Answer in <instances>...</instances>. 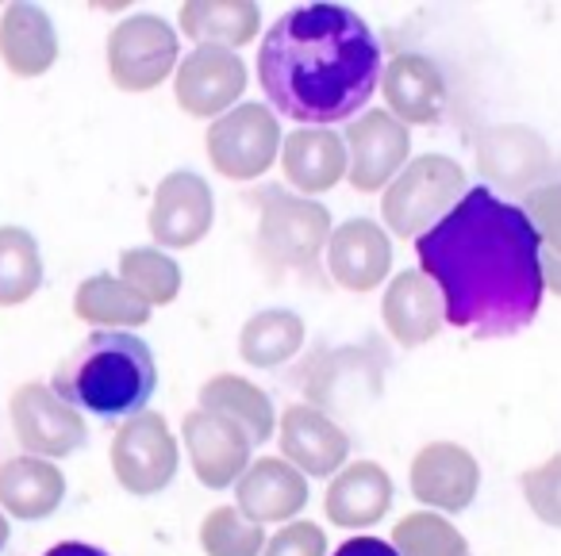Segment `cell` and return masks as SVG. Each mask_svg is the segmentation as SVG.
Segmentation results:
<instances>
[{
    "label": "cell",
    "mask_w": 561,
    "mask_h": 556,
    "mask_svg": "<svg viewBox=\"0 0 561 556\" xmlns=\"http://www.w3.org/2000/svg\"><path fill=\"white\" fill-rule=\"evenodd\" d=\"M415 257L443 292L446 323L473 338L519 334L542 311V242L519 204L489 185L469 188L443 223L420 234Z\"/></svg>",
    "instance_id": "obj_1"
},
{
    "label": "cell",
    "mask_w": 561,
    "mask_h": 556,
    "mask_svg": "<svg viewBox=\"0 0 561 556\" xmlns=\"http://www.w3.org/2000/svg\"><path fill=\"white\" fill-rule=\"evenodd\" d=\"M381 43L346 4H300L265 32L257 81L270 108L300 127L351 124L381 89Z\"/></svg>",
    "instance_id": "obj_2"
},
{
    "label": "cell",
    "mask_w": 561,
    "mask_h": 556,
    "mask_svg": "<svg viewBox=\"0 0 561 556\" xmlns=\"http://www.w3.org/2000/svg\"><path fill=\"white\" fill-rule=\"evenodd\" d=\"M55 387L70 407L96 418H135L158 392V361L131 331H93L55 372Z\"/></svg>",
    "instance_id": "obj_3"
},
{
    "label": "cell",
    "mask_w": 561,
    "mask_h": 556,
    "mask_svg": "<svg viewBox=\"0 0 561 556\" xmlns=\"http://www.w3.org/2000/svg\"><path fill=\"white\" fill-rule=\"evenodd\" d=\"M257 211V254L273 273H297L316 285L323 250L331 242V211L320 200L289 193L285 185L254 188L250 196Z\"/></svg>",
    "instance_id": "obj_4"
},
{
    "label": "cell",
    "mask_w": 561,
    "mask_h": 556,
    "mask_svg": "<svg viewBox=\"0 0 561 556\" xmlns=\"http://www.w3.org/2000/svg\"><path fill=\"white\" fill-rule=\"evenodd\" d=\"M469 193L466 170L446 154H423L404 165L397 181L381 193L385 231L397 239H420L438 227Z\"/></svg>",
    "instance_id": "obj_5"
},
{
    "label": "cell",
    "mask_w": 561,
    "mask_h": 556,
    "mask_svg": "<svg viewBox=\"0 0 561 556\" xmlns=\"http://www.w3.org/2000/svg\"><path fill=\"white\" fill-rule=\"evenodd\" d=\"M108 78L119 93H150L181 66V39L170 20L135 12L108 32Z\"/></svg>",
    "instance_id": "obj_6"
},
{
    "label": "cell",
    "mask_w": 561,
    "mask_h": 556,
    "mask_svg": "<svg viewBox=\"0 0 561 556\" xmlns=\"http://www.w3.org/2000/svg\"><path fill=\"white\" fill-rule=\"evenodd\" d=\"M280 142L277 112L262 101H242L204 131L211 170L227 181H257L270 173V165L280 162Z\"/></svg>",
    "instance_id": "obj_7"
},
{
    "label": "cell",
    "mask_w": 561,
    "mask_h": 556,
    "mask_svg": "<svg viewBox=\"0 0 561 556\" xmlns=\"http://www.w3.org/2000/svg\"><path fill=\"white\" fill-rule=\"evenodd\" d=\"M108 456L112 476L135 499H150V495L165 491L181 464L178 438H173L170 422L158 410H142V415L127 418L116 430V438H112Z\"/></svg>",
    "instance_id": "obj_8"
},
{
    "label": "cell",
    "mask_w": 561,
    "mask_h": 556,
    "mask_svg": "<svg viewBox=\"0 0 561 556\" xmlns=\"http://www.w3.org/2000/svg\"><path fill=\"white\" fill-rule=\"evenodd\" d=\"M12 430L27 456H43V461H62V456L78 453L85 445L89 430L78 407L62 399L50 384H20L9 403Z\"/></svg>",
    "instance_id": "obj_9"
},
{
    "label": "cell",
    "mask_w": 561,
    "mask_h": 556,
    "mask_svg": "<svg viewBox=\"0 0 561 556\" xmlns=\"http://www.w3.org/2000/svg\"><path fill=\"white\" fill-rule=\"evenodd\" d=\"M343 142L351 154L346 181L354 193H385L412 162V131L389 108H366L351 119Z\"/></svg>",
    "instance_id": "obj_10"
},
{
    "label": "cell",
    "mask_w": 561,
    "mask_h": 556,
    "mask_svg": "<svg viewBox=\"0 0 561 556\" xmlns=\"http://www.w3.org/2000/svg\"><path fill=\"white\" fill-rule=\"evenodd\" d=\"M216 223V196L211 185L193 170H173L158 181L150 200V239L158 250H193L208 239Z\"/></svg>",
    "instance_id": "obj_11"
},
{
    "label": "cell",
    "mask_w": 561,
    "mask_h": 556,
    "mask_svg": "<svg viewBox=\"0 0 561 556\" xmlns=\"http://www.w3.org/2000/svg\"><path fill=\"white\" fill-rule=\"evenodd\" d=\"M385 354L377 341L366 346H335L312 354V361L300 369V384L312 407H354L362 399H374L381 392Z\"/></svg>",
    "instance_id": "obj_12"
},
{
    "label": "cell",
    "mask_w": 561,
    "mask_h": 556,
    "mask_svg": "<svg viewBox=\"0 0 561 556\" xmlns=\"http://www.w3.org/2000/svg\"><path fill=\"white\" fill-rule=\"evenodd\" d=\"M242 93H247V62L234 50L193 47V55L181 58L178 73H173L178 108L193 119L216 124L219 116L239 108Z\"/></svg>",
    "instance_id": "obj_13"
},
{
    "label": "cell",
    "mask_w": 561,
    "mask_h": 556,
    "mask_svg": "<svg viewBox=\"0 0 561 556\" xmlns=\"http://www.w3.org/2000/svg\"><path fill=\"white\" fill-rule=\"evenodd\" d=\"M181 438L188 449V464H193L196 479L211 491H224L242 479V472L250 468V449L254 441L247 438L239 422H231L227 415L216 410L193 407L181 422Z\"/></svg>",
    "instance_id": "obj_14"
},
{
    "label": "cell",
    "mask_w": 561,
    "mask_h": 556,
    "mask_svg": "<svg viewBox=\"0 0 561 556\" xmlns=\"http://www.w3.org/2000/svg\"><path fill=\"white\" fill-rule=\"evenodd\" d=\"M408 484L427 510L458 514L481 491V464L458 441H427L408 468Z\"/></svg>",
    "instance_id": "obj_15"
},
{
    "label": "cell",
    "mask_w": 561,
    "mask_h": 556,
    "mask_svg": "<svg viewBox=\"0 0 561 556\" xmlns=\"http://www.w3.org/2000/svg\"><path fill=\"white\" fill-rule=\"evenodd\" d=\"M277 445L280 456L300 468L305 476H335L346 468L351 438L346 430L312 403H293L277 418Z\"/></svg>",
    "instance_id": "obj_16"
},
{
    "label": "cell",
    "mask_w": 561,
    "mask_h": 556,
    "mask_svg": "<svg viewBox=\"0 0 561 556\" xmlns=\"http://www.w3.org/2000/svg\"><path fill=\"white\" fill-rule=\"evenodd\" d=\"M323 265L346 292H374L392 273V234L374 219H346L331 231Z\"/></svg>",
    "instance_id": "obj_17"
},
{
    "label": "cell",
    "mask_w": 561,
    "mask_h": 556,
    "mask_svg": "<svg viewBox=\"0 0 561 556\" xmlns=\"http://www.w3.org/2000/svg\"><path fill=\"white\" fill-rule=\"evenodd\" d=\"M381 323L389 338L404 349L427 346L446 326V303L438 285L423 269H404L385 285Z\"/></svg>",
    "instance_id": "obj_18"
},
{
    "label": "cell",
    "mask_w": 561,
    "mask_h": 556,
    "mask_svg": "<svg viewBox=\"0 0 561 556\" xmlns=\"http://www.w3.org/2000/svg\"><path fill=\"white\" fill-rule=\"evenodd\" d=\"M477 170L496 188H519L527 196L553 170V154L530 127H489L477 139Z\"/></svg>",
    "instance_id": "obj_19"
},
{
    "label": "cell",
    "mask_w": 561,
    "mask_h": 556,
    "mask_svg": "<svg viewBox=\"0 0 561 556\" xmlns=\"http://www.w3.org/2000/svg\"><path fill=\"white\" fill-rule=\"evenodd\" d=\"M234 507L257 525L297 522L308 507V479L285 456H257L234 484Z\"/></svg>",
    "instance_id": "obj_20"
},
{
    "label": "cell",
    "mask_w": 561,
    "mask_h": 556,
    "mask_svg": "<svg viewBox=\"0 0 561 556\" xmlns=\"http://www.w3.org/2000/svg\"><path fill=\"white\" fill-rule=\"evenodd\" d=\"M280 170L285 181L297 188L300 196L316 200L320 193H331L351 170V154L346 142L331 127H300L289 131L280 142Z\"/></svg>",
    "instance_id": "obj_21"
},
{
    "label": "cell",
    "mask_w": 561,
    "mask_h": 556,
    "mask_svg": "<svg viewBox=\"0 0 561 556\" xmlns=\"http://www.w3.org/2000/svg\"><path fill=\"white\" fill-rule=\"evenodd\" d=\"M389 112L404 127H435L446 112V78L427 55H397L381 73Z\"/></svg>",
    "instance_id": "obj_22"
},
{
    "label": "cell",
    "mask_w": 561,
    "mask_h": 556,
    "mask_svg": "<svg viewBox=\"0 0 561 556\" xmlns=\"http://www.w3.org/2000/svg\"><path fill=\"white\" fill-rule=\"evenodd\" d=\"M392 507V476L377 461H354L328 484L323 510L339 530H369Z\"/></svg>",
    "instance_id": "obj_23"
},
{
    "label": "cell",
    "mask_w": 561,
    "mask_h": 556,
    "mask_svg": "<svg viewBox=\"0 0 561 556\" xmlns=\"http://www.w3.org/2000/svg\"><path fill=\"white\" fill-rule=\"evenodd\" d=\"M0 62L12 78H43L58 62L55 20L39 4H9L0 16Z\"/></svg>",
    "instance_id": "obj_24"
},
{
    "label": "cell",
    "mask_w": 561,
    "mask_h": 556,
    "mask_svg": "<svg viewBox=\"0 0 561 556\" xmlns=\"http://www.w3.org/2000/svg\"><path fill=\"white\" fill-rule=\"evenodd\" d=\"M66 499V476L55 461L43 456H12L0 464V510L9 518L39 522L50 518Z\"/></svg>",
    "instance_id": "obj_25"
},
{
    "label": "cell",
    "mask_w": 561,
    "mask_h": 556,
    "mask_svg": "<svg viewBox=\"0 0 561 556\" xmlns=\"http://www.w3.org/2000/svg\"><path fill=\"white\" fill-rule=\"evenodd\" d=\"M262 32V9L254 0H188L181 4V35L196 47L234 50Z\"/></svg>",
    "instance_id": "obj_26"
},
{
    "label": "cell",
    "mask_w": 561,
    "mask_h": 556,
    "mask_svg": "<svg viewBox=\"0 0 561 556\" xmlns=\"http://www.w3.org/2000/svg\"><path fill=\"white\" fill-rule=\"evenodd\" d=\"M73 315L96 331H135V326L150 323L154 308L135 288H127L116 273H96V277L81 280L73 292Z\"/></svg>",
    "instance_id": "obj_27"
},
{
    "label": "cell",
    "mask_w": 561,
    "mask_h": 556,
    "mask_svg": "<svg viewBox=\"0 0 561 556\" xmlns=\"http://www.w3.org/2000/svg\"><path fill=\"white\" fill-rule=\"evenodd\" d=\"M305 318L297 311H257L239 331V357L250 369H280V364H289L305 349Z\"/></svg>",
    "instance_id": "obj_28"
},
{
    "label": "cell",
    "mask_w": 561,
    "mask_h": 556,
    "mask_svg": "<svg viewBox=\"0 0 561 556\" xmlns=\"http://www.w3.org/2000/svg\"><path fill=\"white\" fill-rule=\"evenodd\" d=\"M201 407L216 410V415H227L231 422H239L247 430V438L254 445L273 438V426H277V415H273V399L250 380L234 377V372H219L208 384L201 387Z\"/></svg>",
    "instance_id": "obj_29"
},
{
    "label": "cell",
    "mask_w": 561,
    "mask_h": 556,
    "mask_svg": "<svg viewBox=\"0 0 561 556\" xmlns=\"http://www.w3.org/2000/svg\"><path fill=\"white\" fill-rule=\"evenodd\" d=\"M43 288V254L32 231L0 227V308H20Z\"/></svg>",
    "instance_id": "obj_30"
},
{
    "label": "cell",
    "mask_w": 561,
    "mask_h": 556,
    "mask_svg": "<svg viewBox=\"0 0 561 556\" xmlns=\"http://www.w3.org/2000/svg\"><path fill=\"white\" fill-rule=\"evenodd\" d=\"M116 277L127 288H135L150 308H165L181 292V265L173 262V254H165L158 246H135L127 254H119Z\"/></svg>",
    "instance_id": "obj_31"
},
{
    "label": "cell",
    "mask_w": 561,
    "mask_h": 556,
    "mask_svg": "<svg viewBox=\"0 0 561 556\" xmlns=\"http://www.w3.org/2000/svg\"><path fill=\"white\" fill-rule=\"evenodd\" d=\"M392 548L400 556H469L466 533L446 522L438 510H415L400 518L392 530Z\"/></svg>",
    "instance_id": "obj_32"
},
{
    "label": "cell",
    "mask_w": 561,
    "mask_h": 556,
    "mask_svg": "<svg viewBox=\"0 0 561 556\" xmlns=\"http://www.w3.org/2000/svg\"><path fill=\"white\" fill-rule=\"evenodd\" d=\"M201 548L204 556H262L265 530L239 507H216L201 522Z\"/></svg>",
    "instance_id": "obj_33"
},
{
    "label": "cell",
    "mask_w": 561,
    "mask_h": 556,
    "mask_svg": "<svg viewBox=\"0 0 561 556\" xmlns=\"http://www.w3.org/2000/svg\"><path fill=\"white\" fill-rule=\"evenodd\" d=\"M519 487L527 507L535 510V518H542L546 525L561 530V453H553L550 461L523 472Z\"/></svg>",
    "instance_id": "obj_34"
},
{
    "label": "cell",
    "mask_w": 561,
    "mask_h": 556,
    "mask_svg": "<svg viewBox=\"0 0 561 556\" xmlns=\"http://www.w3.org/2000/svg\"><path fill=\"white\" fill-rule=\"evenodd\" d=\"M519 208L530 219V227H535L542 254L561 257V181H546V185L530 188Z\"/></svg>",
    "instance_id": "obj_35"
},
{
    "label": "cell",
    "mask_w": 561,
    "mask_h": 556,
    "mask_svg": "<svg viewBox=\"0 0 561 556\" xmlns=\"http://www.w3.org/2000/svg\"><path fill=\"white\" fill-rule=\"evenodd\" d=\"M262 556H328V533L316 522H289L265 541Z\"/></svg>",
    "instance_id": "obj_36"
},
{
    "label": "cell",
    "mask_w": 561,
    "mask_h": 556,
    "mask_svg": "<svg viewBox=\"0 0 561 556\" xmlns=\"http://www.w3.org/2000/svg\"><path fill=\"white\" fill-rule=\"evenodd\" d=\"M335 556H400L392 548V541H381V537H351L335 548Z\"/></svg>",
    "instance_id": "obj_37"
},
{
    "label": "cell",
    "mask_w": 561,
    "mask_h": 556,
    "mask_svg": "<svg viewBox=\"0 0 561 556\" xmlns=\"http://www.w3.org/2000/svg\"><path fill=\"white\" fill-rule=\"evenodd\" d=\"M43 556H108V553L96 545H85V541H62V545L47 548Z\"/></svg>",
    "instance_id": "obj_38"
},
{
    "label": "cell",
    "mask_w": 561,
    "mask_h": 556,
    "mask_svg": "<svg viewBox=\"0 0 561 556\" xmlns=\"http://www.w3.org/2000/svg\"><path fill=\"white\" fill-rule=\"evenodd\" d=\"M542 277H546V292L561 296V257L542 254Z\"/></svg>",
    "instance_id": "obj_39"
},
{
    "label": "cell",
    "mask_w": 561,
    "mask_h": 556,
    "mask_svg": "<svg viewBox=\"0 0 561 556\" xmlns=\"http://www.w3.org/2000/svg\"><path fill=\"white\" fill-rule=\"evenodd\" d=\"M9 533H12V525H9V514L0 510V548L9 545Z\"/></svg>",
    "instance_id": "obj_40"
}]
</instances>
